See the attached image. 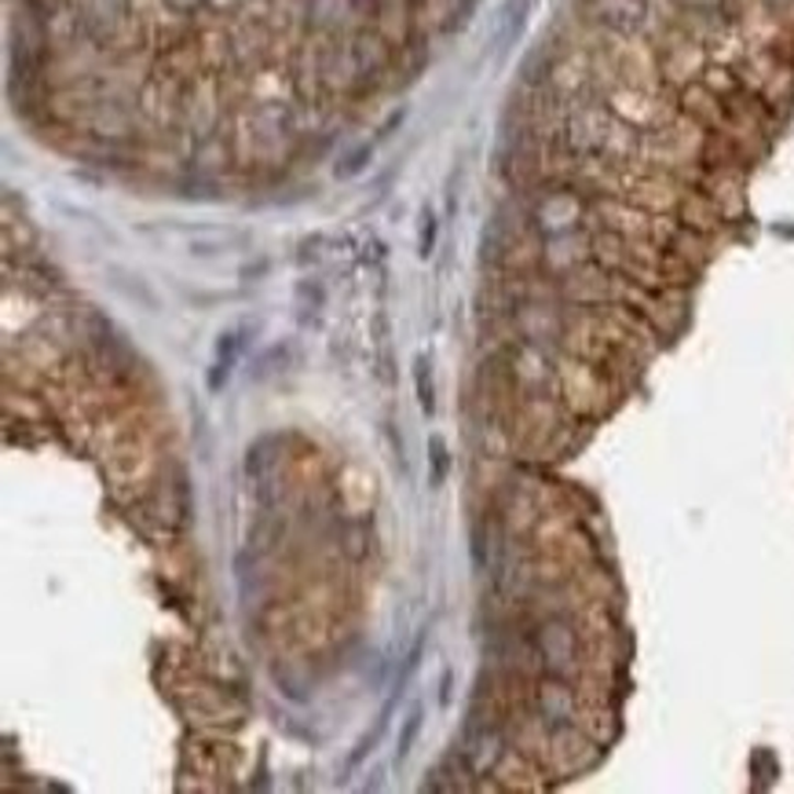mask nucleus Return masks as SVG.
I'll list each match as a JSON object with an SVG mask.
<instances>
[{
  "mask_svg": "<svg viewBox=\"0 0 794 794\" xmlns=\"http://www.w3.org/2000/svg\"><path fill=\"white\" fill-rule=\"evenodd\" d=\"M684 8H700V12H714L717 4H722V0H681Z\"/></svg>",
  "mask_w": 794,
  "mask_h": 794,
  "instance_id": "nucleus-5",
  "label": "nucleus"
},
{
  "mask_svg": "<svg viewBox=\"0 0 794 794\" xmlns=\"http://www.w3.org/2000/svg\"><path fill=\"white\" fill-rule=\"evenodd\" d=\"M422 717H425V714H422V706H414L411 717H406V725H403V733H400V747H395V750H400V758L414 747L417 733H422Z\"/></svg>",
  "mask_w": 794,
  "mask_h": 794,
  "instance_id": "nucleus-1",
  "label": "nucleus"
},
{
  "mask_svg": "<svg viewBox=\"0 0 794 794\" xmlns=\"http://www.w3.org/2000/svg\"><path fill=\"white\" fill-rule=\"evenodd\" d=\"M417 400H422L425 411H433V384L425 378V359H417Z\"/></svg>",
  "mask_w": 794,
  "mask_h": 794,
  "instance_id": "nucleus-2",
  "label": "nucleus"
},
{
  "mask_svg": "<svg viewBox=\"0 0 794 794\" xmlns=\"http://www.w3.org/2000/svg\"><path fill=\"white\" fill-rule=\"evenodd\" d=\"M433 458H436V484H444L447 476V450H444V439H433Z\"/></svg>",
  "mask_w": 794,
  "mask_h": 794,
  "instance_id": "nucleus-3",
  "label": "nucleus"
},
{
  "mask_svg": "<svg viewBox=\"0 0 794 794\" xmlns=\"http://www.w3.org/2000/svg\"><path fill=\"white\" fill-rule=\"evenodd\" d=\"M433 234H436V223H433V217H428L425 231H422V253H425V256L433 253Z\"/></svg>",
  "mask_w": 794,
  "mask_h": 794,
  "instance_id": "nucleus-4",
  "label": "nucleus"
}]
</instances>
